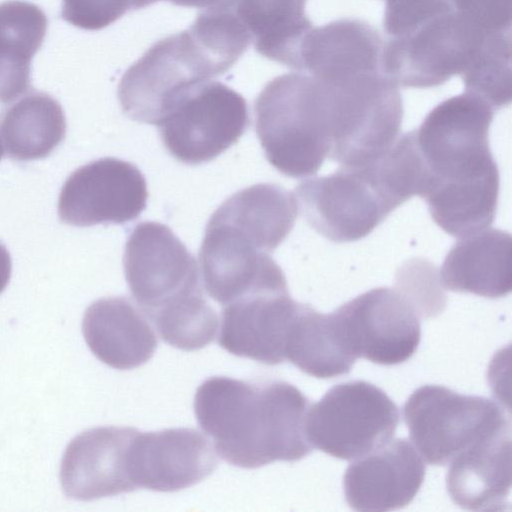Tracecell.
I'll list each match as a JSON object with an SVG mask.
<instances>
[{
	"label": "cell",
	"instance_id": "obj_1",
	"mask_svg": "<svg viewBox=\"0 0 512 512\" xmlns=\"http://www.w3.org/2000/svg\"><path fill=\"white\" fill-rule=\"evenodd\" d=\"M309 401L283 381L251 382L214 376L197 389L194 412L216 452L228 463L254 469L297 461L312 451L305 418Z\"/></svg>",
	"mask_w": 512,
	"mask_h": 512
},
{
	"label": "cell",
	"instance_id": "obj_2",
	"mask_svg": "<svg viewBox=\"0 0 512 512\" xmlns=\"http://www.w3.org/2000/svg\"><path fill=\"white\" fill-rule=\"evenodd\" d=\"M295 220L286 197L264 184L226 199L210 217L199 251L209 296L225 306L250 294L287 289L285 275L270 254Z\"/></svg>",
	"mask_w": 512,
	"mask_h": 512
},
{
	"label": "cell",
	"instance_id": "obj_3",
	"mask_svg": "<svg viewBox=\"0 0 512 512\" xmlns=\"http://www.w3.org/2000/svg\"><path fill=\"white\" fill-rule=\"evenodd\" d=\"M255 130L268 162L282 174H316L329 157L327 93L296 77L269 83L255 101Z\"/></svg>",
	"mask_w": 512,
	"mask_h": 512
},
{
	"label": "cell",
	"instance_id": "obj_4",
	"mask_svg": "<svg viewBox=\"0 0 512 512\" xmlns=\"http://www.w3.org/2000/svg\"><path fill=\"white\" fill-rule=\"evenodd\" d=\"M491 107L476 97L459 96L436 107L415 130L429 171L422 198L432 190L499 178L489 147Z\"/></svg>",
	"mask_w": 512,
	"mask_h": 512
},
{
	"label": "cell",
	"instance_id": "obj_5",
	"mask_svg": "<svg viewBox=\"0 0 512 512\" xmlns=\"http://www.w3.org/2000/svg\"><path fill=\"white\" fill-rule=\"evenodd\" d=\"M398 422V408L383 390L352 381L334 386L308 408L305 432L324 453L355 460L389 442Z\"/></svg>",
	"mask_w": 512,
	"mask_h": 512
},
{
	"label": "cell",
	"instance_id": "obj_6",
	"mask_svg": "<svg viewBox=\"0 0 512 512\" xmlns=\"http://www.w3.org/2000/svg\"><path fill=\"white\" fill-rule=\"evenodd\" d=\"M403 415L413 443L431 465L444 466L474 443L510 427L503 410L490 399L438 385L415 390Z\"/></svg>",
	"mask_w": 512,
	"mask_h": 512
},
{
	"label": "cell",
	"instance_id": "obj_7",
	"mask_svg": "<svg viewBox=\"0 0 512 512\" xmlns=\"http://www.w3.org/2000/svg\"><path fill=\"white\" fill-rule=\"evenodd\" d=\"M248 125L245 99L221 83L208 81L174 98L157 124L168 152L189 165L215 159L237 143Z\"/></svg>",
	"mask_w": 512,
	"mask_h": 512
},
{
	"label": "cell",
	"instance_id": "obj_8",
	"mask_svg": "<svg viewBox=\"0 0 512 512\" xmlns=\"http://www.w3.org/2000/svg\"><path fill=\"white\" fill-rule=\"evenodd\" d=\"M294 195L307 223L335 243L364 238L391 213L371 164L306 179Z\"/></svg>",
	"mask_w": 512,
	"mask_h": 512
},
{
	"label": "cell",
	"instance_id": "obj_9",
	"mask_svg": "<svg viewBox=\"0 0 512 512\" xmlns=\"http://www.w3.org/2000/svg\"><path fill=\"white\" fill-rule=\"evenodd\" d=\"M125 279L147 317L203 294L196 259L159 222L139 223L127 239L123 256Z\"/></svg>",
	"mask_w": 512,
	"mask_h": 512
},
{
	"label": "cell",
	"instance_id": "obj_10",
	"mask_svg": "<svg viewBox=\"0 0 512 512\" xmlns=\"http://www.w3.org/2000/svg\"><path fill=\"white\" fill-rule=\"evenodd\" d=\"M331 315L345 347L356 359L400 364L415 353L420 342V315L398 289H372Z\"/></svg>",
	"mask_w": 512,
	"mask_h": 512
},
{
	"label": "cell",
	"instance_id": "obj_11",
	"mask_svg": "<svg viewBox=\"0 0 512 512\" xmlns=\"http://www.w3.org/2000/svg\"><path fill=\"white\" fill-rule=\"evenodd\" d=\"M147 198L146 180L134 164L101 158L77 168L66 179L58 216L62 223L77 227L123 224L141 214Z\"/></svg>",
	"mask_w": 512,
	"mask_h": 512
},
{
	"label": "cell",
	"instance_id": "obj_12",
	"mask_svg": "<svg viewBox=\"0 0 512 512\" xmlns=\"http://www.w3.org/2000/svg\"><path fill=\"white\" fill-rule=\"evenodd\" d=\"M136 488L175 492L208 477L217 466L209 440L190 428H171L134 435L129 452Z\"/></svg>",
	"mask_w": 512,
	"mask_h": 512
},
{
	"label": "cell",
	"instance_id": "obj_13",
	"mask_svg": "<svg viewBox=\"0 0 512 512\" xmlns=\"http://www.w3.org/2000/svg\"><path fill=\"white\" fill-rule=\"evenodd\" d=\"M138 430L132 427H95L68 444L60 466V482L68 498L91 501L136 489L129 452Z\"/></svg>",
	"mask_w": 512,
	"mask_h": 512
},
{
	"label": "cell",
	"instance_id": "obj_14",
	"mask_svg": "<svg viewBox=\"0 0 512 512\" xmlns=\"http://www.w3.org/2000/svg\"><path fill=\"white\" fill-rule=\"evenodd\" d=\"M424 477L425 465L414 446L394 439L347 467L345 499L357 511L402 508L414 499Z\"/></svg>",
	"mask_w": 512,
	"mask_h": 512
},
{
	"label": "cell",
	"instance_id": "obj_15",
	"mask_svg": "<svg viewBox=\"0 0 512 512\" xmlns=\"http://www.w3.org/2000/svg\"><path fill=\"white\" fill-rule=\"evenodd\" d=\"M300 303L289 290L251 294L224 306L219 345L267 365L285 360V342Z\"/></svg>",
	"mask_w": 512,
	"mask_h": 512
},
{
	"label": "cell",
	"instance_id": "obj_16",
	"mask_svg": "<svg viewBox=\"0 0 512 512\" xmlns=\"http://www.w3.org/2000/svg\"><path fill=\"white\" fill-rule=\"evenodd\" d=\"M149 318L125 297H105L86 309L82 332L91 352L104 364L129 370L145 364L157 347Z\"/></svg>",
	"mask_w": 512,
	"mask_h": 512
},
{
	"label": "cell",
	"instance_id": "obj_17",
	"mask_svg": "<svg viewBox=\"0 0 512 512\" xmlns=\"http://www.w3.org/2000/svg\"><path fill=\"white\" fill-rule=\"evenodd\" d=\"M446 476L455 504L474 511L503 510L511 488L510 427L457 454Z\"/></svg>",
	"mask_w": 512,
	"mask_h": 512
},
{
	"label": "cell",
	"instance_id": "obj_18",
	"mask_svg": "<svg viewBox=\"0 0 512 512\" xmlns=\"http://www.w3.org/2000/svg\"><path fill=\"white\" fill-rule=\"evenodd\" d=\"M442 287L487 298H499L512 288V240L509 233L486 228L460 237L439 272Z\"/></svg>",
	"mask_w": 512,
	"mask_h": 512
},
{
	"label": "cell",
	"instance_id": "obj_19",
	"mask_svg": "<svg viewBox=\"0 0 512 512\" xmlns=\"http://www.w3.org/2000/svg\"><path fill=\"white\" fill-rule=\"evenodd\" d=\"M47 30L43 10L30 2L0 3V103H10L31 88V61Z\"/></svg>",
	"mask_w": 512,
	"mask_h": 512
},
{
	"label": "cell",
	"instance_id": "obj_20",
	"mask_svg": "<svg viewBox=\"0 0 512 512\" xmlns=\"http://www.w3.org/2000/svg\"><path fill=\"white\" fill-rule=\"evenodd\" d=\"M66 119L60 103L44 92H32L0 113V139L16 161L49 156L64 140Z\"/></svg>",
	"mask_w": 512,
	"mask_h": 512
},
{
	"label": "cell",
	"instance_id": "obj_21",
	"mask_svg": "<svg viewBox=\"0 0 512 512\" xmlns=\"http://www.w3.org/2000/svg\"><path fill=\"white\" fill-rule=\"evenodd\" d=\"M285 360L326 379L350 372L356 358L345 347L331 314L300 303L287 333Z\"/></svg>",
	"mask_w": 512,
	"mask_h": 512
},
{
	"label": "cell",
	"instance_id": "obj_22",
	"mask_svg": "<svg viewBox=\"0 0 512 512\" xmlns=\"http://www.w3.org/2000/svg\"><path fill=\"white\" fill-rule=\"evenodd\" d=\"M161 338L184 351L199 350L216 336L218 315L203 294L161 309L150 316Z\"/></svg>",
	"mask_w": 512,
	"mask_h": 512
},
{
	"label": "cell",
	"instance_id": "obj_23",
	"mask_svg": "<svg viewBox=\"0 0 512 512\" xmlns=\"http://www.w3.org/2000/svg\"><path fill=\"white\" fill-rule=\"evenodd\" d=\"M396 289L412 303L420 317H431L445 307L439 273L429 262H407L399 270Z\"/></svg>",
	"mask_w": 512,
	"mask_h": 512
},
{
	"label": "cell",
	"instance_id": "obj_24",
	"mask_svg": "<svg viewBox=\"0 0 512 512\" xmlns=\"http://www.w3.org/2000/svg\"><path fill=\"white\" fill-rule=\"evenodd\" d=\"M12 271V262L9 251L0 243V294L7 287Z\"/></svg>",
	"mask_w": 512,
	"mask_h": 512
},
{
	"label": "cell",
	"instance_id": "obj_25",
	"mask_svg": "<svg viewBox=\"0 0 512 512\" xmlns=\"http://www.w3.org/2000/svg\"><path fill=\"white\" fill-rule=\"evenodd\" d=\"M3 150H4V148H3V145H2V142H1V139H0V160L3 157Z\"/></svg>",
	"mask_w": 512,
	"mask_h": 512
}]
</instances>
